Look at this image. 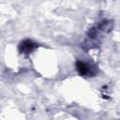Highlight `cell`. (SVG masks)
<instances>
[{"mask_svg": "<svg viewBox=\"0 0 120 120\" xmlns=\"http://www.w3.org/2000/svg\"><path fill=\"white\" fill-rule=\"evenodd\" d=\"M38 47V44L30 39H25L22 41L19 45V52L21 53H30Z\"/></svg>", "mask_w": 120, "mask_h": 120, "instance_id": "obj_1", "label": "cell"}, {"mask_svg": "<svg viewBox=\"0 0 120 120\" xmlns=\"http://www.w3.org/2000/svg\"><path fill=\"white\" fill-rule=\"evenodd\" d=\"M76 69L79 72V74L82 76H86V75L89 76V74H93L92 68L88 64L81 60H78L76 62Z\"/></svg>", "mask_w": 120, "mask_h": 120, "instance_id": "obj_2", "label": "cell"}]
</instances>
